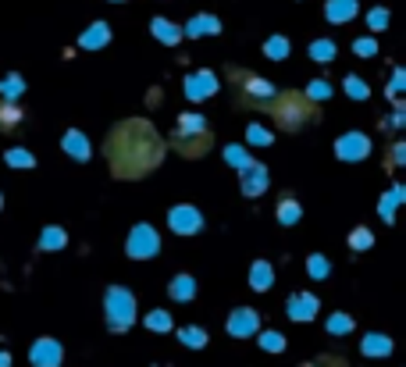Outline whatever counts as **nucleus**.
<instances>
[{"label": "nucleus", "instance_id": "1", "mask_svg": "<svg viewBox=\"0 0 406 367\" xmlns=\"http://www.w3.org/2000/svg\"><path fill=\"white\" fill-rule=\"evenodd\" d=\"M107 165L114 179H143L153 172L164 157V139L146 118H125L122 125H114L103 143Z\"/></svg>", "mask_w": 406, "mask_h": 367}, {"label": "nucleus", "instance_id": "2", "mask_svg": "<svg viewBox=\"0 0 406 367\" xmlns=\"http://www.w3.org/2000/svg\"><path fill=\"white\" fill-rule=\"evenodd\" d=\"M314 115H317L314 100L303 96V93H293V89L278 93L274 103H271V118H274V125H278L281 132H300Z\"/></svg>", "mask_w": 406, "mask_h": 367}, {"label": "nucleus", "instance_id": "3", "mask_svg": "<svg viewBox=\"0 0 406 367\" xmlns=\"http://www.w3.org/2000/svg\"><path fill=\"white\" fill-rule=\"evenodd\" d=\"M214 143L210 125L200 115H179V125L171 132V146H175L182 157H203Z\"/></svg>", "mask_w": 406, "mask_h": 367}, {"label": "nucleus", "instance_id": "4", "mask_svg": "<svg viewBox=\"0 0 406 367\" xmlns=\"http://www.w3.org/2000/svg\"><path fill=\"white\" fill-rule=\"evenodd\" d=\"M228 79L236 86V100L243 108H264V103L274 96V86L250 68H228Z\"/></svg>", "mask_w": 406, "mask_h": 367}, {"label": "nucleus", "instance_id": "5", "mask_svg": "<svg viewBox=\"0 0 406 367\" xmlns=\"http://www.w3.org/2000/svg\"><path fill=\"white\" fill-rule=\"evenodd\" d=\"M132 318H136V300H132V292L122 289V285H114V289L107 292V328H110V332H125V328L132 325Z\"/></svg>", "mask_w": 406, "mask_h": 367}, {"label": "nucleus", "instance_id": "6", "mask_svg": "<svg viewBox=\"0 0 406 367\" xmlns=\"http://www.w3.org/2000/svg\"><path fill=\"white\" fill-rule=\"evenodd\" d=\"M157 250H160L157 232H153L150 225H136V228H132V236H129V243H125V253H129V257H136V260H146V257H153Z\"/></svg>", "mask_w": 406, "mask_h": 367}, {"label": "nucleus", "instance_id": "7", "mask_svg": "<svg viewBox=\"0 0 406 367\" xmlns=\"http://www.w3.org/2000/svg\"><path fill=\"white\" fill-rule=\"evenodd\" d=\"M167 225L179 236H196L203 228V214L196 211V207H175V211L167 214Z\"/></svg>", "mask_w": 406, "mask_h": 367}, {"label": "nucleus", "instance_id": "8", "mask_svg": "<svg viewBox=\"0 0 406 367\" xmlns=\"http://www.w3.org/2000/svg\"><path fill=\"white\" fill-rule=\"evenodd\" d=\"M335 153L342 157V161H364V157L371 153V139H367L364 132L338 136V143H335Z\"/></svg>", "mask_w": 406, "mask_h": 367}, {"label": "nucleus", "instance_id": "9", "mask_svg": "<svg viewBox=\"0 0 406 367\" xmlns=\"http://www.w3.org/2000/svg\"><path fill=\"white\" fill-rule=\"evenodd\" d=\"M260 328V314L253 307H239V310H231V318H228V332L236 335V339H246Z\"/></svg>", "mask_w": 406, "mask_h": 367}, {"label": "nucleus", "instance_id": "10", "mask_svg": "<svg viewBox=\"0 0 406 367\" xmlns=\"http://www.w3.org/2000/svg\"><path fill=\"white\" fill-rule=\"evenodd\" d=\"M285 310H288L293 321H314L317 318V296L314 292H293L288 303H285Z\"/></svg>", "mask_w": 406, "mask_h": 367}, {"label": "nucleus", "instance_id": "11", "mask_svg": "<svg viewBox=\"0 0 406 367\" xmlns=\"http://www.w3.org/2000/svg\"><path fill=\"white\" fill-rule=\"evenodd\" d=\"M29 360L36 367H61V346H57L53 339H39V342H32Z\"/></svg>", "mask_w": 406, "mask_h": 367}, {"label": "nucleus", "instance_id": "12", "mask_svg": "<svg viewBox=\"0 0 406 367\" xmlns=\"http://www.w3.org/2000/svg\"><path fill=\"white\" fill-rule=\"evenodd\" d=\"M239 172H243V193L246 196H260L267 189V168L264 165H246Z\"/></svg>", "mask_w": 406, "mask_h": 367}, {"label": "nucleus", "instance_id": "13", "mask_svg": "<svg viewBox=\"0 0 406 367\" xmlns=\"http://www.w3.org/2000/svg\"><path fill=\"white\" fill-rule=\"evenodd\" d=\"M214 89H217V82H214L210 72H196V75H189V82H186V96H189V100H203V96H210Z\"/></svg>", "mask_w": 406, "mask_h": 367}, {"label": "nucleus", "instance_id": "14", "mask_svg": "<svg viewBox=\"0 0 406 367\" xmlns=\"http://www.w3.org/2000/svg\"><path fill=\"white\" fill-rule=\"evenodd\" d=\"M271 282H274V268L267 264V260H257L253 271H250V285H253L257 292H267V289H271Z\"/></svg>", "mask_w": 406, "mask_h": 367}, {"label": "nucleus", "instance_id": "15", "mask_svg": "<svg viewBox=\"0 0 406 367\" xmlns=\"http://www.w3.org/2000/svg\"><path fill=\"white\" fill-rule=\"evenodd\" d=\"M22 118H25V115H22V108H18L15 100H0V129H4V132H8V129H18Z\"/></svg>", "mask_w": 406, "mask_h": 367}, {"label": "nucleus", "instance_id": "16", "mask_svg": "<svg viewBox=\"0 0 406 367\" xmlns=\"http://www.w3.org/2000/svg\"><path fill=\"white\" fill-rule=\"evenodd\" d=\"M61 146L75 157V161H86V157H89V143H86V136H82V132H75V129H72V132H65V143H61Z\"/></svg>", "mask_w": 406, "mask_h": 367}, {"label": "nucleus", "instance_id": "17", "mask_svg": "<svg viewBox=\"0 0 406 367\" xmlns=\"http://www.w3.org/2000/svg\"><path fill=\"white\" fill-rule=\"evenodd\" d=\"M328 22H345V18H353L357 15V0H331V4L324 8Z\"/></svg>", "mask_w": 406, "mask_h": 367}, {"label": "nucleus", "instance_id": "18", "mask_svg": "<svg viewBox=\"0 0 406 367\" xmlns=\"http://www.w3.org/2000/svg\"><path fill=\"white\" fill-rule=\"evenodd\" d=\"M364 353L367 356H388L392 353V339L388 335H364Z\"/></svg>", "mask_w": 406, "mask_h": 367}, {"label": "nucleus", "instance_id": "19", "mask_svg": "<svg viewBox=\"0 0 406 367\" xmlns=\"http://www.w3.org/2000/svg\"><path fill=\"white\" fill-rule=\"evenodd\" d=\"M300 214H303L300 203H296L293 196H281V203H278V221H281V225H296Z\"/></svg>", "mask_w": 406, "mask_h": 367}, {"label": "nucleus", "instance_id": "20", "mask_svg": "<svg viewBox=\"0 0 406 367\" xmlns=\"http://www.w3.org/2000/svg\"><path fill=\"white\" fill-rule=\"evenodd\" d=\"M193 292H196V282L189 275L171 278V296H175V300H193Z\"/></svg>", "mask_w": 406, "mask_h": 367}, {"label": "nucleus", "instance_id": "21", "mask_svg": "<svg viewBox=\"0 0 406 367\" xmlns=\"http://www.w3.org/2000/svg\"><path fill=\"white\" fill-rule=\"evenodd\" d=\"M345 332H353V318L350 314H331L328 318V335H345Z\"/></svg>", "mask_w": 406, "mask_h": 367}, {"label": "nucleus", "instance_id": "22", "mask_svg": "<svg viewBox=\"0 0 406 367\" xmlns=\"http://www.w3.org/2000/svg\"><path fill=\"white\" fill-rule=\"evenodd\" d=\"M153 32H157L160 43H179V29L171 22H164V18H153Z\"/></svg>", "mask_w": 406, "mask_h": 367}, {"label": "nucleus", "instance_id": "23", "mask_svg": "<svg viewBox=\"0 0 406 367\" xmlns=\"http://www.w3.org/2000/svg\"><path fill=\"white\" fill-rule=\"evenodd\" d=\"M179 339H182L189 349H200V346H207V332H203V328H179Z\"/></svg>", "mask_w": 406, "mask_h": 367}, {"label": "nucleus", "instance_id": "24", "mask_svg": "<svg viewBox=\"0 0 406 367\" xmlns=\"http://www.w3.org/2000/svg\"><path fill=\"white\" fill-rule=\"evenodd\" d=\"M264 54H267V58H274V61H281V58L288 54V39H285V36L267 39V43H264Z\"/></svg>", "mask_w": 406, "mask_h": 367}, {"label": "nucleus", "instance_id": "25", "mask_svg": "<svg viewBox=\"0 0 406 367\" xmlns=\"http://www.w3.org/2000/svg\"><path fill=\"white\" fill-rule=\"evenodd\" d=\"M310 58H314V61H324V65H328V61L335 58V43H331V39L310 43Z\"/></svg>", "mask_w": 406, "mask_h": 367}, {"label": "nucleus", "instance_id": "26", "mask_svg": "<svg viewBox=\"0 0 406 367\" xmlns=\"http://www.w3.org/2000/svg\"><path fill=\"white\" fill-rule=\"evenodd\" d=\"M57 246H65V232L57 228V225H50L43 232V239H39V250H57Z\"/></svg>", "mask_w": 406, "mask_h": 367}, {"label": "nucleus", "instance_id": "27", "mask_svg": "<svg viewBox=\"0 0 406 367\" xmlns=\"http://www.w3.org/2000/svg\"><path fill=\"white\" fill-rule=\"evenodd\" d=\"M103 43H107V25H103V22H96L93 29H86L82 46H103Z\"/></svg>", "mask_w": 406, "mask_h": 367}, {"label": "nucleus", "instance_id": "28", "mask_svg": "<svg viewBox=\"0 0 406 367\" xmlns=\"http://www.w3.org/2000/svg\"><path fill=\"white\" fill-rule=\"evenodd\" d=\"M8 165L11 168H36V157L29 150H8Z\"/></svg>", "mask_w": 406, "mask_h": 367}, {"label": "nucleus", "instance_id": "29", "mask_svg": "<svg viewBox=\"0 0 406 367\" xmlns=\"http://www.w3.org/2000/svg\"><path fill=\"white\" fill-rule=\"evenodd\" d=\"M217 29H221V25H217V18H203V15H200V18H193V22H189V32H193V36H203V32L210 36V32H217Z\"/></svg>", "mask_w": 406, "mask_h": 367}, {"label": "nucleus", "instance_id": "30", "mask_svg": "<svg viewBox=\"0 0 406 367\" xmlns=\"http://www.w3.org/2000/svg\"><path fill=\"white\" fill-rule=\"evenodd\" d=\"M146 328H153V332H167V328H171V318H167L164 310H150V314H146Z\"/></svg>", "mask_w": 406, "mask_h": 367}, {"label": "nucleus", "instance_id": "31", "mask_svg": "<svg viewBox=\"0 0 406 367\" xmlns=\"http://www.w3.org/2000/svg\"><path fill=\"white\" fill-rule=\"evenodd\" d=\"M307 271H310L314 278H324V275L331 271V264H328V257H321V253H314V257H310V264H307Z\"/></svg>", "mask_w": 406, "mask_h": 367}, {"label": "nucleus", "instance_id": "32", "mask_svg": "<svg viewBox=\"0 0 406 367\" xmlns=\"http://www.w3.org/2000/svg\"><path fill=\"white\" fill-rule=\"evenodd\" d=\"M371 243H374L371 228H357V232L350 236V250H371Z\"/></svg>", "mask_w": 406, "mask_h": 367}, {"label": "nucleus", "instance_id": "33", "mask_svg": "<svg viewBox=\"0 0 406 367\" xmlns=\"http://www.w3.org/2000/svg\"><path fill=\"white\" fill-rule=\"evenodd\" d=\"M224 161H228V165H236V168H246V165H250V157H246L243 146H228V150H224Z\"/></svg>", "mask_w": 406, "mask_h": 367}, {"label": "nucleus", "instance_id": "34", "mask_svg": "<svg viewBox=\"0 0 406 367\" xmlns=\"http://www.w3.org/2000/svg\"><path fill=\"white\" fill-rule=\"evenodd\" d=\"M260 346H264L267 353H281V349H285V339H281L278 332H264V335H260Z\"/></svg>", "mask_w": 406, "mask_h": 367}, {"label": "nucleus", "instance_id": "35", "mask_svg": "<svg viewBox=\"0 0 406 367\" xmlns=\"http://www.w3.org/2000/svg\"><path fill=\"white\" fill-rule=\"evenodd\" d=\"M0 93H4L8 100H15L22 93V79L18 75H8V79H0Z\"/></svg>", "mask_w": 406, "mask_h": 367}, {"label": "nucleus", "instance_id": "36", "mask_svg": "<svg viewBox=\"0 0 406 367\" xmlns=\"http://www.w3.org/2000/svg\"><path fill=\"white\" fill-rule=\"evenodd\" d=\"M399 200H402V189L395 186V189L385 196V203H381V218H385V221H392V211H395V203H399Z\"/></svg>", "mask_w": 406, "mask_h": 367}, {"label": "nucleus", "instance_id": "37", "mask_svg": "<svg viewBox=\"0 0 406 367\" xmlns=\"http://www.w3.org/2000/svg\"><path fill=\"white\" fill-rule=\"evenodd\" d=\"M246 139H250L253 146H267V143H271V132H264L260 125H250V132H246Z\"/></svg>", "mask_w": 406, "mask_h": 367}, {"label": "nucleus", "instance_id": "38", "mask_svg": "<svg viewBox=\"0 0 406 367\" xmlns=\"http://www.w3.org/2000/svg\"><path fill=\"white\" fill-rule=\"evenodd\" d=\"M345 93H353L357 100H367V86L360 79H350V75H345Z\"/></svg>", "mask_w": 406, "mask_h": 367}, {"label": "nucleus", "instance_id": "39", "mask_svg": "<svg viewBox=\"0 0 406 367\" xmlns=\"http://www.w3.org/2000/svg\"><path fill=\"white\" fill-rule=\"evenodd\" d=\"M331 89H328V82H310V89H307V96L310 100H324Z\"/></svg>", "mask_w": 406, "mask_h": 367}, {"label": "nucleus", "instance_id": "40", "mask_svg": "<svg viewBox=\"0 0 406 367\" xmlns=\"http://www.w3.org/2000/svg\"><path fill=\"white\" fill-rule=\"evenodd\" d=\"M357 54H360V58L378 54V43H374V39H360V43H357Z\"/></svg>", "mask_w": 406, "mask_h": 367}, {"label": "nucleus", "instance_id": "41", "mask_svg": "<svg viewBox=\"0 0 406 367\" xmlns=\"http://www.w3.org/2000/svg\"><path fill=\"white\" fill-rule=\"evenodd\" d=\"M402 153H406V146H402V143H392V150H388V168H395V165L402 161Z\"/></svg>", "mask_w": 406, "mask_h": 367}, {"label": "nucleus", "instance_id": "42", "mask_svg": "<svg viewBox=\"0 0 406 367\" xmlns=\"http://www.w3.org/2000/svg\"><path fill=\"white\" fill-rule=\"evenodd\" d=\"M371 29H385V22H388V11H371Z\"/></svg>", "mask_w": 406, "mask_h": 367}, {"label": "nucleus", "instance_id": "43", "mask_svg": "<svg viewBox=\"0 0 406 367\" xmlns=\"http://www.w3.org/2000/svg\"><path fill=\"white\" fill-rule=\"evenodd\" d=\"M0 367H11V353H4V349H0Z\"/></svg>", "mask_w": 406, "mask_h": 367}, {"label": "nucleus", "instance_id": "44", "mask_svg": "<svg viewBox=\"0 0 406 367\" xmlns=\"http://www.w3.org/2000/svg\"><path fill=\"white\" fill-rule=\"evenodd\" d=\"M300 367H321V363H314V360H307V363H300Z\"/></svg>", "mask_w": 406, "mask_h": 367}]
</instances>
